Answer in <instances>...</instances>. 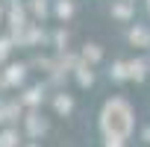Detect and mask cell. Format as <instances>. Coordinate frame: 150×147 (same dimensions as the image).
I'll use <instances>...</instances> for the list:
<instances>
[{"label": "cell", "mask_w": 150, "mask_h": 147, "mask_svg": "<svg viewBox=\"0 0 150 147\" xmlns=\"http://www.w3.org/2000/svg\"><path fill=\"white\" fill-rule=\"evenodd\" d=\"M71 12H74V6L68 3V0H65V3H59V15H65V18H68Z\"/></svg>", "instance_id": "1"}, {"label": "cell", "mask_w": 150, "mask_h": 147, "mask_svg": "<svg viewBox=\"0 0 150 147\" xmlns=\"http://www.w3.org/2000/svg\"><path fill=\"white\" fill-rule=\"evenodd\" d=\"M56 106H59L62 112H68V109H71V100H68V97H59V103H56Z\"/></svg>", "instance_id": "2"}]
</instances>
